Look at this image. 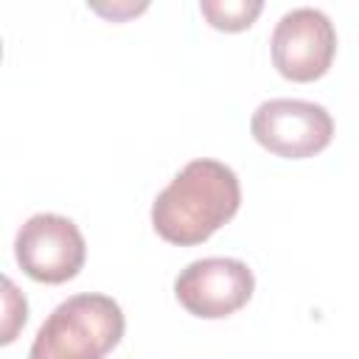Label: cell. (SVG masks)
Instances as JSON below:
<instances>
[{
	"label": "cell",
	"mask_w": 359,
	"mask_h": 359,
	"mask_svg": "<svg viewBox=\"0 0 359 359\" xmlns=\"http://www.w3.org/2000/svg\"><path fill=\"white\" fill-rule=\"evenodd\" d=\"M255 289L252 269L238 258H199L191 261L174 280L180 306L202 320H222L247 306Z\"/></svg>",
	"instance_id": "obj_6"
},
{
	"label": "cell",
	"mask_w": 359,
	"mask_h": 359,
	"mask_svg": "<svg viewBox=\"0 0 359 359\" xmlns=\"http://www.w3.org/2000/svg\"><path fill=\"white\" fill-rule=\"evenodd\" d=\"M123 328V311L109 294L81 292L45 317L28 359H104L121 342Z\"/></svg>",
	"instance_id": "obj_2"
},
{
	"label": "cell",
	"mask_w": 359,
	"mask_h": 359,
	"mask_svg": "<svg viewBox=\"0 0 359 359\" xmlns=\"http://www.w3.org/2000/svg\"><path fill=\"white\" fill-rule=\"evenodd\" d=\"M14 258L20 269L39 283L73 280L87 258V244L79 224L59 213H34L17 230Z\"/></svg>",
	"instance_id": "obj_4"
},
{
	"label": "cell",
	"mask_w": 359,
	"mask_h": 359,
	"mask_svg": "<svg viewBox=\"0 0 359 359\" xmlns=\"http://www.w3.org/2000/svg\"><path fill=\"white\" fill-rule=\"evenodd\" d=\"M241 205V185L230 165L199 157L182 165L151 202L154 233L177 247L208 241Z\"/></svg>",
	"instance_id": "obj_1"
},
{
	"label": "cell",
	"mask_w": 359,
	"mask_h": 359,
	"mask_svg": "<svg viewBox=\"0 0 359 359\" xmlns=\"http://www.w3.org/2000/svg\"><path fill=\"white\" fill-rule=\"evenodd\" d=\"M258 146L286 160L320 154L334 137V118L323 104L303 98H272L258 104L250 121Z\"/></svg>",
	"instance_id": "obj_3"
},
{
	"label": "cell",
	"mask_w": 359,
	"mask_h": 359,
	"mask_svg": "<svg viewBox=\"0 0 359 359\" xmlns=\"http://www.w3.org/2000/svg\"><path fill=\"white\" fill-rule=\"evenodd\" d=\"M275 70L297 84L317 81L328 73L337 53L334 22L320 8H292L286 11L269 39Z\"/></svg>",
	"instance_id": "obj_5"
},
{
	"label": "cell",
	"mask_w": 359,
	"mask_h": 359,
	"mask_svg": "<svg viewBox=\"0 0 359 359\" xmlns=\"http://www.w3.org/2000/svg\"><path fill=\"white\" fill-rule=\"evenodd\" d=\"M264 3L261 0H202L199 11L202 17L219 28V31H244L255 22V17L261 14Z\"/></svg>",
	"instance_id": "obj_7"
}]
</instances>
